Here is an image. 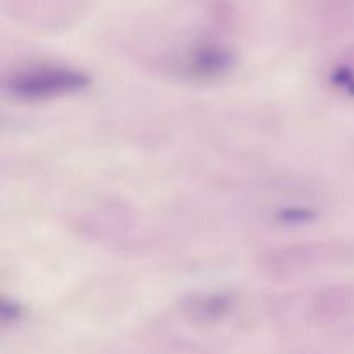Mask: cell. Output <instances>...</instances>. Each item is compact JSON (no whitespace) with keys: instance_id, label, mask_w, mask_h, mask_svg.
<instances>
[{"instance_id":"cell-1","label":"cell","mask_w":354,"mask_h":354,"mask_svg":"<svg viewBox=\"0 0 354 354\" xmlns=\"http://www.w3.org/2000/svg\"><path fill=\"white\" fill-rule=\"evenodd\" d=\"M90 86L86 73L66 66H33L19 69L3 80L7 95L23 102L52 100L83 92Z\"/></svg>"},{"instance_id":"cell-2","label":"cell","mask_w":354,"mask_h":354,"mask_svg":"<svg viewBox=\"0 0 354 354\" xmlns=\"http://www.w3.org/2000/svg\"><path fill=\"white\" fill-rule=\"evenodd\" d=\"M235 304L230 292H204L187 297L182 303V315L190 325L209 327L223 320Z\"/></svg>"},{"instance_id":"cell-3","label":"cell","mask_w":354,"mask_h":354,"mask_svg":"<svg viewBox=\"0 0 354 354\" xmlns=\"http://www.w3.org/2000/svg\"><path fill=\"white\" fill-rule=\"evenodd\" d=\"M235 59L228 48L214 44H204L194 48L185 62L187 73L194 78H216L228 73Z\"/></svg>"},{"instance_id":"cell-4","label":"cell","mask_w":354,"mask_h":354,"mask_svg":"<svg viewBox=\"0 0 354 354\" xmlns=\"http://www.w3.org/2000/svg\"><path fill=\"white\" fill-rule=\"evenodd\" d=\"M279 218L287 223H304L310 218H313V213L310 209H303V207H287L280 213Z\"/></svg>"},{"instance_id":"cell-5","label":"cell","mask_w":354,"mask_h":354,"mask_svg":"<svg viewBox=\"0 0 354 354\" xmlns=\"http://www.w3.org/2000/svg\"><path fill=\"white\" fill-rule=\"evenodd\" d=\"M23 315V310L17 303H10V301L3 299L2 308H0V317H2V324H12V322L19 320V317Z\"/></svg>"}]
</instances>
